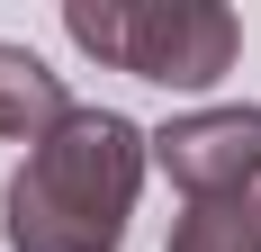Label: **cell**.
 Returning <instances> with one entry per match:
<instances>
[{
    "label": "cell",
    "mask_w": 261,
    "mask_h": 252,
    "mask_svg": "<svg viewBox=\"0 0 261 252\" xmlns=\"http://www.w3.org/2000/svg\"><path fill=\"white\" fill-rule=\"evenodd\" d=\"M153 171L180 189L189 207H234L261 189V108H180L153 126Z\"/></svg>",
    "instance_id": "3"
},
{
    "label": "cell",
    "mask_w": 261,
    "mask_h": 252,
    "mask_svg": "<svg viewBox=\"0 0 261 252\" xmlns=\"http://www.w3.org/2000/svg\"><path fill=\"white\" fill-rule=\"evenodd\" d=\"M162 252H261V207L234 198V207H189L171 216V243Z\"/></svg>",
    "instance_id": "5"
},
{
    "label": "cell",
    "mask_w": 261,
    "mask_h": 252,
    "mask_svg": "<svg viewBox=\"0 0 261 252\" xmlns=\"http://www.w3.org/2000/svg\"><path fill=\"white\" fill-rule=\"evenodd\" d=\"M63 117H72L63 72H54L36 45H9V36H0V135H9V144H45Z\"/></svg>",
    "instance_id": "4"
},
{
    "label": "cell",
    "mask_w": 261,
    "mask_h": 252,
    "mask_svg": "<svg viewBox=\"0 0 261 252\" xmlns=\"http://www.w3.org/2000/svg\"><path fill=\"white\" fill-rule=\"evenodd\" d=\"M153 171V135L117 108H72L0 189L9 252H117L135 225V189Z\"/></svg>",
    "instance_id": "1"
},
{
    "label": "cell",
    "mask_w": 261,
    "mask_h": 252,
    "mask_svg": "<svg viewBox=\"0 0 261 252\" xmlns=\"http://www.w3.org/2000/svg\"><path fill=\"white\" fill-rule=\"evenodd\" d=\"M63 36L153 90H216L243 54V18L225 0H63Z\"/></svg>",
    "instance_id": "2"
}]
</instances>
